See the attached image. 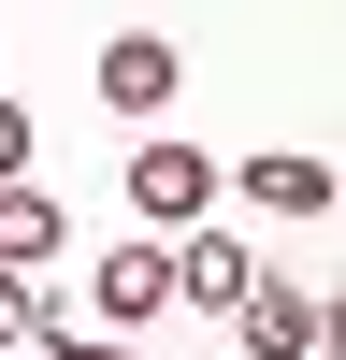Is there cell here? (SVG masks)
Listing matches in <instances>:
<instances>
[{
    "label": "cell",
    "mask_w": 346,
    "mask_h": 360,
    "mask_svg": "<svg viewBox=\"0 0 346 360\" xmlns=\"http://www.w3.org/2000/svg\"><path fill=\"white\" fill-rule=\"evenodd\" d=\"M115 202L144 217V245H173V231H202V202H217V159H202L188 130H144L130 173H115Z\"/></svg>",
    "instance_id": "6da1fadb"
},
{
    "label": "cell",
    "mask_w": 346,
    "mask_h": 360,
    "mask_svg": "<svg viewBox=\"0 0 346 360\" xmlns=\"http://www.w3.org/2000/svg\"><path fill=\"white\" fill-rule=\"evenodd\" d=\"M86 86H101L115 115H173V86H188V58H173V29H115V44L86 58Z\"/></svg>",
    "instance_id": "7a4b0ae2"
},
{
    "label": "cell",
    "mask_w": 346,
    "mask_h": 360,
    "mask_svg": "<svg viewBox=\"0 0 346 360\" xmlns=\"http://www.w3.org/2000/svg\"><path fill=\"white\" fill-rule=\"evenodd\" d=\"M317 288H274V274H245V303H231V346L245 360H317Z\"/></svg>",
    "instance_id": "3957f363"
},
{
    "label": "cell",
    "mask_w": 346,
    "mask_h": 360,
    "mask_svg": "<svg viewBox=\"0 0 346 360\" xmlns=\"http://www.w3.org/2000/svg\"><path fill=\"white\" fill-rule=\"evenodd\" d=\"M58 245H72V217L44 202V173H15V188H0V274L44 288V274H58Z\"/></svg>",
    "instance_id": "277c9868"
},
{
    "label": "cell",
    "mask_w": 346,
    "mask_h": 360,
    "mask_svg": "<svg viewBox=\"0 0 346 360\" xmlns=\"http://www.w3.org/2000/svg\"><path fill=\"white\" fill-rule=\"evenodd\" d=\"M86 303L130 317V332H159V317H173V245H115L101 274H86Z\"/></svg>",
    "instance_id": "5b68a950"
},
{
    "label": "cell",
    "mask_w": 346,
    "mask_h": 360,
    "mask_svg": "<svg viewBox=\"0 0 346 360\" xmlns=\"http://www.w3.org/2000/svg\"><path fill=\"white\" fill-rule=\"evenodd\" d=\"M245 274H260V259L231 245V231H173V303H217V317H231V303H245Z\"/></svg>",
    "instance_id": "8992f818"
},
{
    "label": "cell",
    "mask_w": 346,
    "mask_h": 360,
    "mask_svg": "<svg viewBox=\"0 0 346 360\" xmlns=\"http://www.w3.org/2000/svg\"><path fill=\"white\" fill-rule=\"evenodd\" d=\"M231 188H245V202H274V217H332V159H317V144H288V159L260 144V159L231 173Z\"/></svg>",
    "instance_id": "52a82bcc"
},
{
    "label": "cell",
    "mask_w": 346,
    "mask_h": 360,
    "mask_svg": "<svg viewBox=\"0 0 346 360\" xmlns=\"http://www.w3.org/2000/svg\"><path fill=\"white\" fill-rule=\"evenodd\" d=\"M0 346H44V288L29 274H0Z\"/></svg>",
    "instance_id": "ba28073f"
},
{
    "label": "cell",
    "mask_w": 346,
    "mask_h": 360,
    "mask_svg": "<svg viewBox=\"0 0 346 360\" xmlns=\"http://www.w3.org/2000/svg\"><path fill=\"white\" fill-rule=\"evenodd\" d=\"M15 173H29V101L0 86V188H15Z\"/></svg>",
    "instance_id": "9c48e42d"
}]
</instances>
